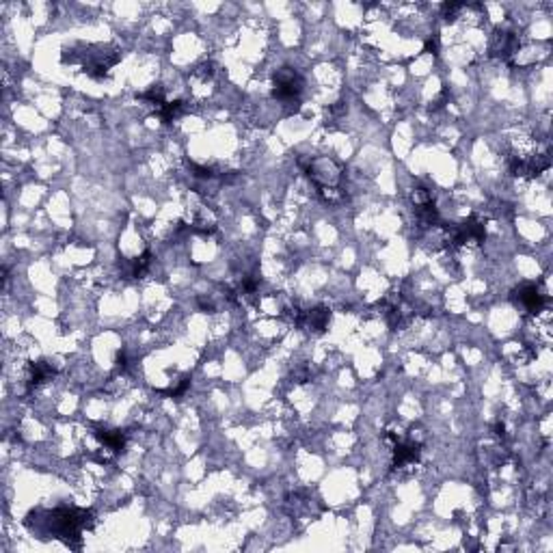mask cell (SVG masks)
<instances>
[{
  "instance_id": "cell-1",
  "label": "cell",
  "mask_w": 553,
  "mask_h": 553,
  "mask_svg": "<svg viewBox=\"0 0 553 553\" xmlns=\"http://www.w3.org/2000/svg\"><path fill=\"white\" fill-rule=\"evenodd\" d=\"M300 76L294 72V69H281L279 74L274 78V89H272V95L281 102H292L294 97H298L300 93Z\"/></svg>"
},
{
  "instance_id": "cell-2",
  "label": "cell",
  "mask_w": 553,
  "mask_h": 553,
  "mask_svg": "<svg viewBox=\"0 0 553 553\" xmlns=\"http://www.w3.org/2000/svg\"><path fill=\"white\" fill-rule=\"evenodd\" d=\"M514 298L525 311H530V314H538V311H542V307H545V296L538 292L536 286H530V284L518 288Z\"/></svg>"
},
{
  "instance_id": "cell-3",
  "label": "cell",
  "mask_w": 553,
  "mask_h": 553,
  "mask_svg": "<svg viewBox=\"0 0 553 553\" xmlns=\"http://www.w3.org/2000/svg\"><path fill=\"white\" fill-rule=\"evenodd\" d=\"M97 439L104 447L109 449V452H121L123 445H126V437L119 430H99Z\"/></svg>"
}]
</instances>
